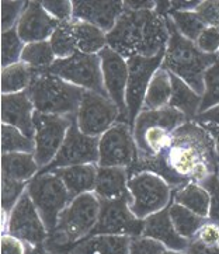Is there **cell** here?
<instances>
[{"label": "cell", "instance_id": "6da1fadb", "mask_svg": "<svg viewBox=\"0 0 219 254\" xmlns=\"http://www.w3.org/2000/svg\"><path fill=\"white\" fill-rule=\"evenodd\" d=\"M218 162L211 136L197 121H186L171 136L170 143L153 159H137L130 174L153 172L163 177L173 190L187 183H203L218 173Z\"/></svg>", "mask_w": 219, "mask_h": 254}, {"label": "cell", "instance_id": "7a4b0ae2", "mask_svg": "<svg viewBox=\"0 0 219 254\" xmlns=\"http://www.w3.org/2000/svg\"><path fill=\"white\" fill-rule=\"evenodd\" d=\"M169 37L166 17L156 10L135 11L125 8L113 30L107 34V45L125 59L156 57L166 51Z\"/></svg>", "mask_w": 219, "mask_h": 254}, {"label": "cell", "instance_id": "3957f363", "mask_svg": "<svg viewBox=\"0 0 219 254\" xmlns=\"http://www.w3.org/2000/svg\"><path fill=\"white\" fill-rule=\"evenodd\" d=\"M101 202L94 192L73 198L61 213L57 226L49 232L45 247L51 254H64L73 245L89 238L96 229Z\"/></svg>", "mask_w": 219, "mask_h": 254}, {"label": "cell", "instance_id": "277c9868", "mask_svg": "<svg viewBox=\"0 0 219 254\" xmlns=\"http://www.w3.org/2000/svg\"><path fill=\"white\" fill-rule=\"evenodd\" d=\"M169 27V42L164 51L163 69L186 82L200 96L204 93V74L215 62L218 55H208L195 45V42L184 38L176 30L170 17L166 16Z\"/></svg>", "mask_w": 219, "mask_h": 254}, {"label": "cell", "instance_id": "5b68a950", "mask_svg": "<svg viewBox=\"0 0 219 254\" xmlns=\"http://www.w3.org/2000/svg\"><path fill=\"white\" fill-rule=\"evenodd\" d=\"M186 121V115L171 107L141 110L132 125L138 157L153 159L160 155L170 143L173 133Z\"/></svg>", "mask_w": 219, "mask_h": 254}, {"label": "cell", "instance_id": "8992f818", "mask_svg": "<svg viewBox=\"0 0 219 254\" xmlns=\"http://www.w3.org/2000/svg\"><path fill=\"white\" fill-rule=\"evenodd\" d=\"M35 111L41 114L76 117L84 91L47 72H37L28 89Z\"/></svg>", "mask_w": 219, "mask_h": 254}, {"label": "cell", "instance_id": "52a82bcc", "mask_svg": "<svg viewBox=\"0 0 219 254\" xmlns=\"http://www.w3.org/2000/svg\"><path fill=\"white\" fill-rule=\"evenodd\" d=\"M128 190L131 194V211L142 221L169 208L173 202V189L170 184L153 172L130 174Z\"/></svg>", "mask_w": 219, "mask_h": 254}, {"label": "cell", "instance_id": "ba28073f", "mask_svg": "<svg viewBox=\"0 0 219 254\" xmlns=\"http://www.w3.org/2000/svg\"><path fill=\"white\" fill-rule=\"evenodd\" d=\"M27 191L49 232L55 229L61 213L73 198L57 173L41 170L28 183Z\"/></svg>", "mask_w": 219, "mask_h": 254}, {"label": "cell", "instance_id": "9c48e42d", "mask_svg": "<svg viewBox=\"0 0 219 254\" xmlns=\"http://www.w3.org/2000/svg\"><path fill=\"white\" fill-rule=\"evenodd\" d=\"M48 72L83 90L107 96L103 83L100 55H87L77 51L72 57L57 59Z\"/></svg>", "mask_w": 219, "mask_h": 254}, {"label": "cell", "instance_id": "30bf717a", "mask_svg": "<svg viewBox=\"0 0 219 254\" xmlns=\"http://www.w3.org/2000/svg\"><path fill=\"white\" fill-rule=\"evenodd\" d=\"M74 117L41 114L35 111L34 115V156L40 164L41 170L48 167L58 155L71 128Z\"/></svg>", "mask_w": 219, "mask_h": 254}, {"label": "cell", "instance_id": "8fae6325", "mask_svg": "<svg viewBox=\"0 0 219 254\" xmlns=\"http://www.w3.org/2000/svg\"><path fill=\"white\" fill-rule=\"evenodd\" d=\"M74 120L83 133L100 138L113 125L121 121V111L107 96L84 91Z\"/></svg>", "mask_w": 219, "mask_h": 254}, {"label": "cell", "instance_id": "7c38bea8", "mask_svg": "<svg viewBox=\"0 0 219 254\" xmlns=\"http://www.w3.org/2000/svg\"><path fill=\"white\" fill-rule=\"evenodd\" d=\"M138 159L132 127L128 123L113 125L98 138V164L111 167H125L130 170Z\"/></svg>", "mask_w": 219, "mask_h": 254}, {"label": "cell", "instance_id": "4fadbf2b", "mask_svg": "<svg viewBox=\"0 0 219 254\" xmlns=\"http://www.w3.org/2000/svg\"><path fill=\"white\" fill-rule=\"evenodd\" d=\"M164 52L156 57H132L128 61V83H127V110L128 121L132 127L135 118L142 110L144 99L153 74L162 67Z\"/></svg>", "mask_w": 219, "mask_h": 254}, {"label": "cell", "instance_id": "5bb4252c", "mask_svg": "<svg viewBox=\"0 0 219 254\" xmlns=\"http://www.w3.org/2000/svg\"><path fill=\"white\" fill-rule=\"evenodd\" d=\"M3 233H10L13 236L24 240L33 246L45 245L49 236V230L37 211L28 191L18 199L11 212L7 213V225Z\"/></svg>", "mask_w": 219, "mask_h": 254}, {"label": "cell", "instance_id": "9a60e30c", "mask_svg": "<svg viewBox=\"0 0 219 254\" xmlns=\"http://www.w3.org/2000/svg\"><path fill=\"white\" fill-rule=\"evenodd\" d=\"M100 216L93 235H121L130 238H139L142 235L144 221L131 211L130 199H100Z\"/></svg>", "mask_w": 219, "mask_h": 254}, {"label": "cell", "instance_id": "2e32d148", "mask_svg": "<svg viewBox=\"0 0 219 254\" xmlns=\"http://www.w3.org/2000/svg\"><path fill=\"white\" fill-rule=\"evenodd\" d=\"M76 164H98V138L83 133L79 129L76 120H73L58 155L44 170L51 172Z\"/></svg>", "mask_w": 219, "mask_h": 254}, {"label": "cell", "instance_id": "e0dca14e", "mask_svg": "<svg viewBox=\"0 0 219 254\" xmlns=\"http://www.w3.org/2000/svg\"><path fill=\"white\" fill-rule=\"evenodd\" d=\"M103 83L108 99L121 111V123H128L127 110V83H128V61L111 48H104L100 54Z\"/></svg>", "mask_w": 219, "mask_h": 254}, {"label": "cell", "instance_id": "ac0fdd59", "mask_svg": "<svg viewBox=\"0 0 219 254\" xmlns=\"http://www.w3.org/2000/svg\"><path fill=\"white\" fill-rule=\"evenodd\" d=\"M125 10V1H94V0H73V20L84 21L98 27L108 34L117 20Z\"/></svg>", "mask_w": 219, "mask_h": 254}, {"label": "cell", "instance_id": "d6986e66", "mask_svg": "<svg viewBox=\"0 0 219 254\" xmlns=\"http://www.w3.org/2000/svg\"><path fill=\"white\" fill-rule=\"evenodd\" d=\"M55 18L49 16L42 7V1H28L24 13L21 14L16 30L24 44L49 41L51 35L58 28Z\"/></svg>", "mask_w": 219, "mask_h": 254}, {"label": "cell", "instance_id": "ffe728a7", "mask_svg": "<svg viewBox=\"0 0 219 254\" xmlns=\"http://www.w3.org/2000/svg\"><path fill=\"white\" fill-rule=\"evenodd\" d=\"M35 107L28 91L1 94V124L11 125L34 139Z\"/></svg>", "mask_w": 219, "mask_h": 254}, {"label": "cell", "instance_id": "44dd1931", "mask_svg": "<svg viewBox=\"0 0 219 254\" xmlns=\"http://www.w3.org/2000/svg\"><path fill=\"white\" fill-rule=\"evenodd\" d=\"M141 236L152 239L163 245L166 249L180 253H183L190 243V240L183 238L174 228L169 213V208L144 219V228Z\"/></svg>", "mask_w": 219, "mask_h": 254}, {"label": "cell", "instance_id": "7402d4cb", "mask_svg": "<svg viewBox=\"0 0 219 254\" xmlns=\"http://www.w3.org/2000/svg\"><path fill=\"white\" fill-rule=\"evenodd\" d=\"M128 180H130V172L125 167L98 166L94 194L104 201H118V199L131 201Z\"/></svg>", "mask_w": 219, "mask_h": 254}, {"label": "cell", "instance_id": "603a6c76", "mask_svg": "<svg viewBox=\"0 0 219 254\" xmlns=\"http://www.w3.org/2000/svg\"><path fill=\"white\" fill-rule=\"evenodd\" d=\"M131 242L132 238L121 235H90L64 254H130Z\"/></svg>", "mask_w": 219, "mask_h": 254}, {"label": "cell", "instance_id": "cb8c5ba5", "mask_svg": "<svg viewBox=\"0 0 219 254\" xmlns=\"http://www.w3.org/2000/svg\"><path fill=\"white\" fill-rule=\"evenodd\" d=\"M97 169V164H76L51 172L57 173L59 179L64 181L71 197L76 198L83 194L94 192Z\"/></svg>", "mask_w": 219, "mask_h": 254}, {"label": "cell", "instance_id": "d4e9b609", "mask_svg": "<svg viewBox=\"0 0 219 254\" xmlns=\"http://www.w3.org/2000/svg\"><path fill=\"white\" fill-rule=\"evenodd\" d=\"M41 172L34 153L1 155V176L20 183H30Z\"/></svg>", "mask_w": 219, "mask_h": 254}, {"label": "cell", "instance_id": "484cf974", "mask_svg": "<svg viewBox=\"0 0 219 254\" xmlns=\"http://www.w3.org/2000/svg\"><path fill=\"white\" fill-rule=\"evenodd\" d=\"M173 202L183 205L198 216L208 219L211 198L200 183H187L183 187L173 190Z\"/></svg>", "mask_w": 219, "mask_h": 254}, {"label": "cell", "instance_id": "4316f807", "mask_svg": "<svg viewBox=\"0 0 219 254\" xmlns=\"http://www.w3.org/2000/svg\"><path fill=\"white\" fill-rule=\"evenodd\" d=\"M201 101L203 96L193 90L186 82L171 74V99L169 107L186 115L188 121H194L200 114Z\"/></svg>", "mask_w": 219, "mask_h": 254}, {"label": "cell", "instance_id": "83f0119b", "mask_svg": "<svg viewBox=\"0 0 219 254\" xmlns=\"http://www.w3.org/2000/svg\"><path fill=\"white\" fill-rule=\"evenodd\" d=\"M72 31L77 51L87 55H98L101 51L107 48V34L98 27L84 21L73 20Z\"/></svg>", "mask_w": 219, "mask_h": 254}, {"label": "cell", "instance_id": "f1b7e54d", "mask_svg": "<svg viewBox=\"0 0 219 254\" xmlns=\"http://www.w3.org/2000/svg\"><path fill=\"white\" fill-rule=\"evenodd\" d=\"M171 74L160 67L153 74L144 99L142 110H160L170 106Z\"/></svg>", "mask_w": 219, "mask_h": 254}, {"label": "cell", "instance_id": "f546056e", "mask_svg": "<svg viewBox=\"0 0 219 254\" xmlns=\"http://www.w3.org/2000/svg\"><path fill=\"white\" fill-rule=\"evenodd\" d=\"M35 74L37 70L24 62L1 67V94L24 93L30 89Z\"/></svg>", "mask_w": 219, "mask_h": 254}, {"label": "cell", "instance_id": "4dcf8cb0", "mask_svg": "<svg viewBox=\"0 0 219 254\" xmlns=\"http://www.w3.org/2000/svg\"><path fill=\"white\" fill-rule=\"evenodd\" d=\"M169 213H170L171 222H173L176 230L187 240H193L198 229L201 228V225L207 221L205 218L198 216L193 211H190V209L184 208L183 205L176 204V202L170 204Z\"/></svg>", "mask_w": 219, "mask_h": 254}, {"label": "cell", "instance_id": "1f68e13d", "mask_svg": "<svg viewBox=\"0 0 219 254\" xmlns=\"http://www.w3.org/2000/svg\"><path fill=\"white\" fill-rule=\"evenodd\" d=\"M57 61V57L52 51V47L49 41L30 42L25 44L21 62H24L30 67H33L37 72H47L54 62Z\"/></svg>", "mask_w": 219, "mask_h": 254}, {"label": "cell", "instance_id": "d6a6232c", "mask_svg": "<svg viewBox=\"0 0 219 254\" xmlns=\"http://www.w3.org/2000/svg\"><path fill=\"white\" fill-rule=\"evenodd\" d=\"M35 142L33 138L11 125L1 124V155L6 153H34Z\"/></svg>", "mask_w": 219, "mask_h": 254}, {"label": "cell", "instance_id": "836d02e7", "mask_svg": "<svg viewBox=\"0 0 219 254\" xmlns=\"http://www.w3.org/2000/svg\"><path fill=\"white\" fill-rule=\"evenodd\" d=\"M171 23L174 24L176 30L179 31L184 38L195 42L198 37L201 35L204 30L207 28V24L203 21V18L198 16V13L193 11H173L169 14Z\"/></svg>", "mask_w": 219, "mask_h": 254}, {"label": "cell", "instance_id": "e575fe53", "mask_svg": "<svg viewBox=\"0 0 219 254\" xmlns=\"http://www.w3.org/2000/svg\"><path fill=\"white\" fill-rule=\"evenodd\" d=\"M71 23H61L49 38V44L57 59H65L77 52V45L74 41Z\"/></svg>", "mask_w": 219, "mask_h": 254}, {"label": "cell", "instance_id": "d590c367", "mask_svg": "<svg viewBox=\"0 0 219 254\" xmlns=\"http://www.w3.org/2000/svg\"><path fill=\"white\" fill-rule=\"evenodd\" d=\"M217 106H219V54L215 62L204 74V93L200 114Z\"/></svg>", "mask_w": 219, "mask_h": 254}, {"label": "cell", "instance_id": "8d00e7d4", "mask_svg": "<svg viewBox=\"0 0 219 254\" xmlns=\"http://www.w3.org/2000/svg\"><path fill=\"white\" fill-rule=\"evenodd\" d=\"M24 41L20 38L16 28L1 33V67H7L21 62Z\"/></svg>", "mask_w": 219, "mask_h": 254}, {"label": "cell", "instance_id": "74e56055", "mask_svg": "<svg viewBox=\"0 0 219 254\" xmlns=\"http://www.w3.org/2000/svg\"><path fill=\"white\" fill-rule=\"evenodd\" d=\"M27 187L28 183H20L1 176V212H11L14 205L27 191Z\"/></svg>", "mask_w": 219, "mask_h": 254}, {"label": "cell", "instance_id": "f35d334b", "mask_svg": "<svg viewBox=\"0 0 219 254\" xmlns=\"http://www.w3.org/2000/svg\"><path fill=\"white\" fill-rule=\"evenodd\" d=\"M28 1L23 0H3L1 1V33L16 28Z\"/></svg>", "mask_w": 219, "mask_h": 254}, {"label": "cell", "instance_id": "ab89813d", "mask_svg": "<svg viewBox=\"0 0 219 254\" xmlns=\"http://www.w3.org/2000/svg\"><path fill=\"white\" fill-rule=\"evenodd\" d=\"M42 7L58 23H71L73 21V1L71 0H54L42 1Z\"/></svg>", "mask_w": 219, "mask_h": 254}, {"label": "cell", "instance_id": "60d3db41", "mask_svg": "<svg viewBox=\"0 0 219 254\" xmlns=\"http://www.w3.org/2000/svg\"><path fill=\"white\" fill-rule=\"evenodd\" d=\"M195 45L203 51L204 54L208 55H218L219 54V28L218 27H207L198 40L195 41Z\"/></svg>", "mask_w": 219, "mask_h": 254}, {"label": "cell", "instance_id": "b9f144b4", "mask_svg": "<svg viewBox=\"0 0 219 254\" xmlns=\"http://www.w3.org/2000/svg\"><path fill=\"white\" fill-rule=\"evenodd\" d=\"M205 190L208 191L210 198H211V205H210V216L208 219L219 223V177L218 174H212L208 179H205L203 183H200Z\"/></svg>", "mask_w": 219, "mask_h": 254}, {"label": "cell", "instance_id": "7bdbcfd3", "mask_svg": "<svg viewBox=\"0 0 219 254\" xmlns=\"http://www.w3.org/2000/svg\"><path fill=\"white\" fill-rule=\"evenodd\" d=\"M193 240H197L205 246L219 247V223L207 219L201 225Z\"/></svg>", "mask_w": 219, "mask_h": 254}, {"label": "cell", "instance_id": "ee69618b", "mask_svg": "<svg viewBox=\"0 0 219 254\" xmlns=\"http://www.w3.org/2000/svg\"><path fill=\"white\" fill-rule=\"evenodd\" d=\"M195 11L203 18L207 27H218L219 28V0L201 1Z\"/></svg>", "mask_w": 219, "mask_h": 254}, {"label": "cell", "instance_id": "f6af8a7d", "mask_svg": "<svg viewBox=\"0 0 219 254\" xmlns=\"http://www.w3.org/2000/svg\"><path fill=\"white\" fill-rule=\"evenodd\" d=\"M166 247L147 238H132L130 254H162Z\"/></svg>", "mask_w": 219, "mask_h": 254}, {"label": "cell", "instance_id": "bcb514c9", "mask_svg": "<svg viewBox=\"0 0 219 254\" xmlns=\"http://www.w3.org/2000/svg\"><path fill=\"white\" fill-rule=\"evenodd\" d=\"M0 250L1 254H27L28 243L10 233H3L0 240Z\"/></svg>", "mask_w": 219, "mask_h": 254}, {"label": "cell", "instance_id": "7dc6e473", "mask_svg": "<svg viewBox=\"0 0 219 254\" xmlns=\"http://www.w3.org/2000/svg\"><path fill=\"white\" fill-rule=\"evenodd\" d=\"M183 254H219V247L205 246L197 240H190Z\"/></svg>", "mask_w": 219, "mask_h": 254}, {"label": "cell", "instance_id": "c3c4849f", "mask_svg": "<svg viewBox=\"0 0 219 254\" xmlns=\"http://www.w3.org/2000/svg\"><path fill=\"white\" fill-rule=\"evenodd\" d=\"M204 127V129L208 132V135L211 136L212 143H214V150H215V156H217V162L219 166V125L211 123H198Z\"/></svg>", "mask_w": 219, "mask_h": 254}, {"label": "cell", "instance_id": "681fc988", "mask_svg": "<svg viewBox=\"0 0 219 254\" xmlns=\"http://www.w3.org/2000/svg\"><path fill=\"white\" fill-rule=\"evenodd\" d=\"M194 121H197V123H211L219 125V106L212 107L210 110L198 114Z\"/></svg>", "mask_w": 219, "mask_h": 254}, {"label": "cell", "instance_id": "f907efd6", "mask_svg": "<svg viewBox=\"0 0 219 254\" xmlns=\"http://www.w3.org/2000/svg\"><path fill=\"white\" fill-rule=\"evenodd\" d=\"M156 3L157 1H134V0H127L125 1V8H130V10H135V11H141V10H154L156 8Z\"/></svg>", "mask_w": 219, "mask_h": 254}, {"label": "cell", "instance_id": "816d5d0a", "mask_svg": "<svg viewBox=\"0 0 219 254\" xmlns=\"http://www.w3.org/2000/svg\"><path fill=\"white\" fill-rule=\"evenodd\" d=\"M27 254H51L49 250L45 247V245H41V246H33V245H28V250Z\"/></svg>", "mask_w": 219, "mask_h": 254}, {"label": "cell", "instance_id": "f5cc1de1", "mask_svg": "<svg viewBox=\"0 0 219 254\" xmlns=\"http://www.w3.org/2000/svg\"><path fill=\"white\" fill-rule=\"evenodd\" d=\"M162 254H183V253H180V252H173V250H169V249H166V250H164Z\"/></svg>", "mask_w": 219, "mask_h": 254}, {"label": "cell", "instance_id": "db71d44e", "mask_svg": "<svg viewBox=\"0 0 219 254\" xmlns=\"http://www.w3.org/2000/svg\"><path fill=\"white\" fill-rule=\"evenodd\" d=\"M217 174H218V177H219V167H218V173H217Z\"/></svg>", "mask_w": 219, "mask_h": 254}]
</instances>
